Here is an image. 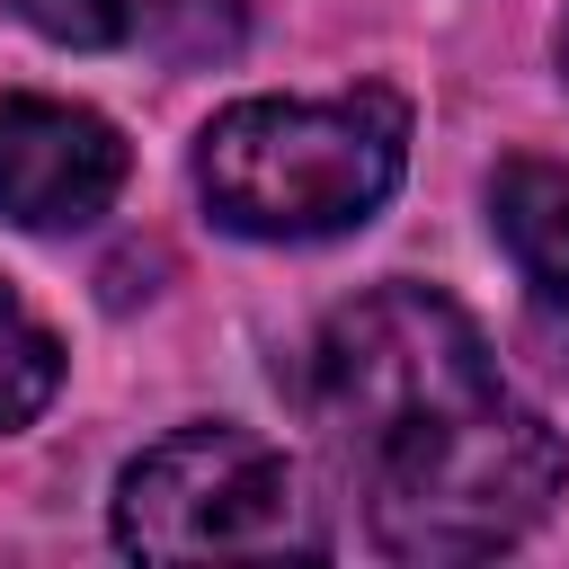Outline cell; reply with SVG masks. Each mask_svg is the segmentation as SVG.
Listing matches in <instances>:
<instances>
[{
    "label": "cell",
    "mask_w": 569,
    "mask_h": 569,
    "mask_svg": "<svg viewBox=\"0 0 569 569\" xmlns=\"http://www.w3.org/2000/svg\"><path fill=\"white\" fill-rule=\"evenodd\" d=\"M44 44H71V53H116L142 36V0H9Z\"/></svg>",
    "instance_id": "52a82bcc"
},
{
    "label": "cell",
    "mask_w": 569,
    "mask_h": 569,
    "mask_svg": "<svg viewBox=\"0 0 569 569\" xmlns=\"http://www.w3.org/2000/svg\"><path fill=\"white\" fill-rule=\"evenodd\" d=\"M489 240L525 276L533 311L569 320V160L516 151L489 169Z\"/></svg>",
    "instance_id": "5b68a950"
},
{
    "label": "cell",
    "mask_w": 569,
    "mask_h": 569,
    "mask_svg": "<svg viewBox=\"0 0 569 569\" xmlns=\"http://www.w3.org/2000/svg\"><path fill=\"white\" fill-rule=\"evenodd\" d=\"M53 391H62V338L44 329V311L18 284H0V436L36 427L53 409Z\"/></svg>",
    "instance_id": "8992f818"
},
{
    "label": "cell",
    "mask_w": 569,
    "mask_h": 569,
    "mask_svg": "<svg viewBox=\"0 0 569 569\" xmlns=\"http://www.w3.org/2000/svg\"><path fill=\"white\" fill-rule=\"evenodd\" d=\"M560 80H569V9H560Z\"/></svg>",
    "instance_id": "ba28073f"
},
{
    "label": "cell",
    "mask_w": 569,
    "mask_h": 569,
    "mask_svg": "<svg viewBox=\"0 0 569 569\" xmlns=\"http://www.w3.org/2000/svg\"><path fill=\"white\" fill-rule=\"evenodd\" d=\"M409 169V107L382 80L338 98H240L196 133V196L222 231L293 249L365 231Z\"/></svg>",
    "instance_id": "7a4b0ae2"
},
{
    "label": "cell",
    "mask_w": 569,
    "mask_h": 569,
    "mask_svg": "<svg viewBox=\"0 0 569 569\" xmlns=\"http://www.w3.org/2000/svg\"><path fill=\"white\" fill-rule=\"evenodd\" d=\"M293 400L382 560L516 551L569 489L560 427L498 373L480 320L409 276L311 329Z\"/></svg>",
    "instance_id": "6da1fadb"
},
{
    "label": "cell",
    "mask_w": 569,
    "mask_h": 569,
    "mask_svg": "<svg viewBox=\"0 0 569 569\" xmlns=\"http://www.w3.org/2000/svg\"><path fill=\"white\" fill-rule=\"evenodd\" d=\"M116 551L133 560H311L329 551L302 462L231 418H187L116 471Z\"/></svg>",
    "instance_id": "3957f363"
},
{
    "label": "cell",
    "mask_w": 569,
    "mask_h": 569,
    "mask_svg": "<svg viewBox=\"0 0 569 569\" xmlns=\"http://www.w3.org/2000/svg\"><path fill=\"white\" fill-rule=\"evenodd\" d=\"M124 133L44 89H0V222L18 231H89L124 196Z\"/></svg>",
    "instance_id": "277c9868"
}]
</instances>
